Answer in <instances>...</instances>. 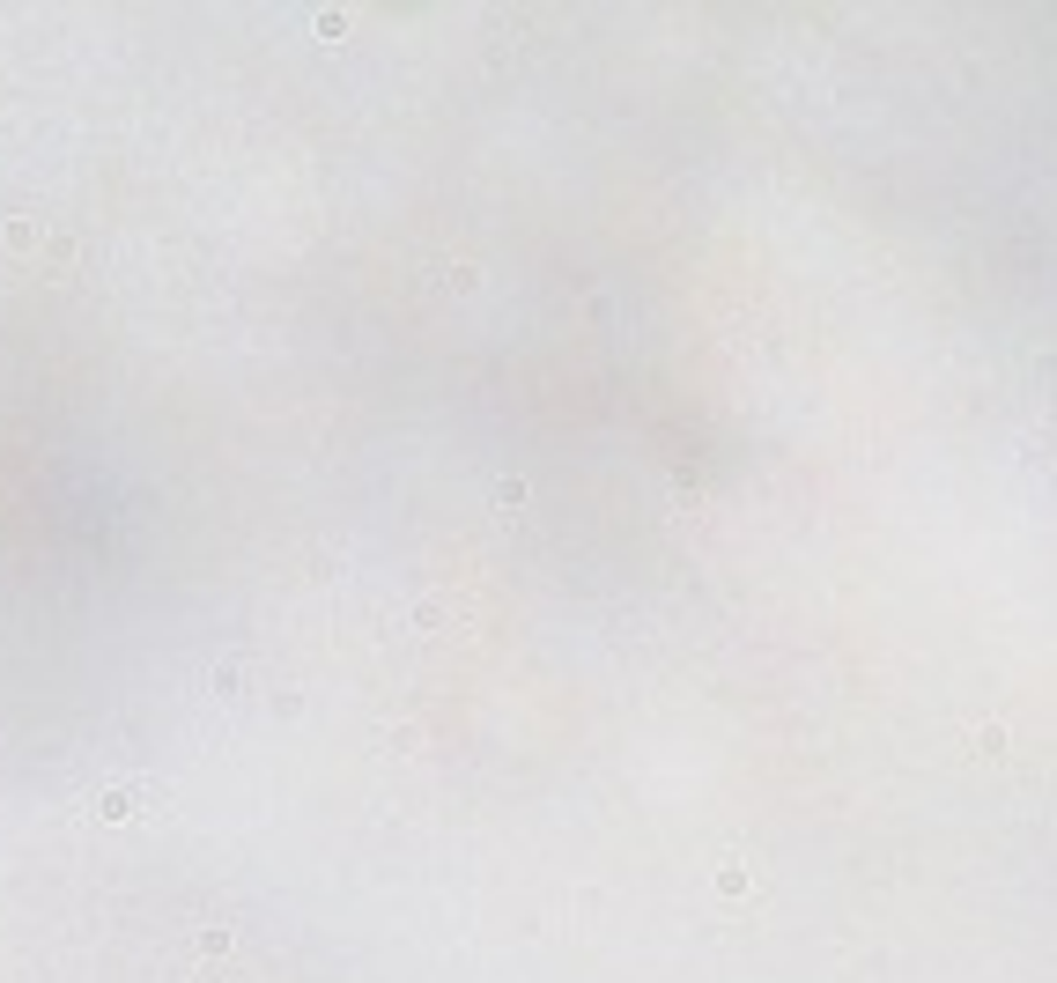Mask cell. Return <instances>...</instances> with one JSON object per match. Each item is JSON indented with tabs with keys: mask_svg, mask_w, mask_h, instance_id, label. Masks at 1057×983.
Returning a JSON list of instances; mask_svg holds the SVG:
<instances>
[{
	"mask_svg": "<svg viewBox=\"0 0 1057 983\" xmlns=\"http://www.w3.org/2000/svg\"><path fill=\"white\" fill-rule=\"evenodd\" d=\"M148 806H156V784H104L97 799H89V814L97 821H141Z\"/></svg>",
	"mask_w": 1057,
	"mask_h": 983,
	"instance_id": "1",
	"label": "cell"
},
{
	"mask_svg": "<svg viewBox=\"0 0 1057 983\" xmlns=\"http://www.w3.org/2000/svg\"><path fill=\"white\" fill-rule=\"evenodd\" d=\"M207 688H215V703H244V695H252V666H244V658H222V666L207 673Z\"/></svg>",
	"mask_w": 1057,
	"mask_h": 983,
	"instance_id": "2",
	"label": "cell"
}]
</instances>
